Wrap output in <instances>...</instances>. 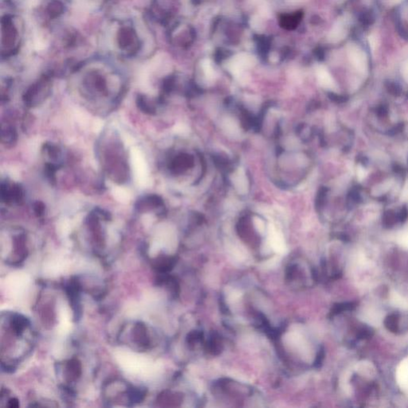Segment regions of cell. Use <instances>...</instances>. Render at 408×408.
<instances>
[{
	"instance_id": "cell-8",
	"label": "cell",
	"mask_w": 408,
	"mask_h": 408,
	"mask_svg": "<svg viewBox=\"0 0 408 408\" xmlns=\"http://www.w3.org/2000/svg\"><path fill=\"white\" fill-rule=\"evenodd\" d=\"M233 183L237 192L240 194H246L248 191V181L246 173L242 169H238L233 175Z\"/></svg>"
},
{
	"instance_id": "cell-18",
	"label": "cell",
	"mask_w": 408,
	"mask_h": 408,
	"mask_svg": "<svg viewBox=\"0 0 408 408\" xmlns=\"http://www.w3.org/2000/svg\"><path fill=\"white\" fill-rule=\"evenodd\" d=\"M399 31L404 38L408 39V25H402L399 27Z\"/></svg>"
},
{
	"instance_id": "cell-6",
	"label": "cell",
	"mask_w": 408,
	"mask_h": 408,
	"mask_svg": "<svg viewBox=\"0 0 408 408\" xmlns=\"http://www.w3.org/2000/svg\"><path fill=\"white\" fill-rule=\"evenodd\" d=\"M303 18L302 11H294L292 13H286L281 16L279 19V24L282 28L289 30L296 29L301 24Z\"/></svg>"
},
{
	"instance_id": "cell-16",
	"label": "cell",
	"mask_w": 408,
	"mask_h": 408,
	"mask_svg": "<svg viewBox=\"0 0 408 408\" xmlns=\"http://www.w3.org/2000/svg\"><path fill=\"white\" fill-rule=\"evenodd\" d=\"M33 208H34V213H35L37 216L42 217V215H44L45 206L43 203L37 201V202L34 203Z\"/></svg>"
},
{
	"instance_id": "cell-11",
	"label": "cell",
	"mask_w": 408,
	"mask_h": 408,
	"mask_svg": "<svg viewBox=\"0 0 408 408\" xmlns=\"http://www.w3.org/2000/svg\"><path fill=\"white\" fill-rule=\"evenodd\" d=\"M399 321H400V316L395 313V314L387 316V318H385L383 323L387 330L393 333H396L399 332Z\"/></svg>"
},
{
	"instance_id": "cell-14",
	"label": "cell",
	"mask_w": 408,
	"mask_h": 408,
	"mask_svg": "<svg viewBox=\"0 0 408 408\" xmlns=\"http://www.w3.org/2000/svg\"><path fill=\"white\" fill-rule=\"evenodd\" d=\"M374 334V331L371 327L367 326V325H363L358 329L357 333H356V337L358 339H369L373 337Z\"/></svg>"
},
{
	"instance_id": "cell-5",
	"label": "cell",
	"mask_w": 408,
	"mask_h": 408,
	"mask_svg": "<svg viewBox=\"0 0 408 408\" xmlns=\"http://www.w3.org/2000/svg\"><path fill=\"white\" fill-rule=\"evenodd\" d=\"M82 366L78 359L73 358L71 360L65 362L64 367L65 378L68 382H74L78 380L82 376Z\"/></svg>"
},
{
	"instance_id": "cell-17",
	"label": "cell",
	"mask_w": 408,
	"mask_h": 408,
	"mask_svg": "<svg viewBox=\"0 0 408 408\" xmlns=\"http://www.w3.org/2000/svg\"><path fill=\"white\" fill-rule=\"evenodd\" d=\"M254 223H255V228L258 229V231L262 233L264 232V223L262 221V219H259L258 217H255L254 218Z\"/></svg>"
},
{
	"instance_id": "cell-9",
	"label": "cell",
	"mask_w": 408,
	"mask_h": 408,
	"mask_svg": "<svg viewBox=\"0 0 408 408\" xmlns=\"http://www.w3.org/2000/svg\"><path fill=\"white\" fill-rule=\"evenodd\" d=\"M17 131L14 127H3L1 132L2 143L7 146H12L17 141Z\"/></svg>"
},
{
	"instance_id": "cell-15",
	"label": "cell",
	"mask_w": 408,
	"mask_h": 408,
	"mask_svg": "<svg viewBox=\"0 0 408 408\" xmlns=\"http://www.w3.org/2000/svg\"><path fill=\"white\" fill-rule=\"evenodd\" d=\"M319 79H320L322 86L325 87V88H332L333 87L332 79L326 73L321 72L320 74H319Z\"/></svg>"
},
{
	"instance_id": "cell-1",
	"label": "cell",
	"mask_w": 408,
	"mask_h": 408,
	"mask_svg": "<svg viewBox=\"0 0 408 408\" xmlns=\"http://www.w3.org/2000/svg\"><path fill=\"white\" fill-rule=\"evenodd\" d=\"M101 164L104 170L115 183H126L129 176V168L126 152L117 137L112 136L101 146Z\"/></svg>"
},
{
	"instance_id": "cell-2",
	"label": "cell",
	"mask_w": 408,
	"mask_h": 408,
	"mask_svg": "<svg viewBox=\"0 0 408 408\" xmlns=\"http://www.w3.org/2000/svg\"><path fill=\"white\" fill-rule=\"evenodd\" d=\"M24 190L19 183L2 181L1 183V200L6 204L20 205L24 202Z\"/></svg>"
},
{
	"instance_id": "cell-3",
	"label": "cell",
	"mask_w": 408,
	"mask_h": 408,
	"mask_svg": "<svg viewBox=\"0 0 408 408\" xmlns=\"http://www.w3.org/2000/svg\"><path fill=\"white\" fill-rule=\"evenodd\" d=\"M66 292L68 297L70 299V305L74 313V318L78 319L80 318L82 308L79 300V292H80V285L76 279H71L66 286Z\"/></svg>"
},
{
	"instance_id": "cell-12",
	"label": "cell",
	"mask_w": 408,
	"mask_h": 408,
	"mask_svg": "<svg viewBox=\"0 0 408 408\" xmlns=\"http://www.w3.org/2000/svg\"><path fill=\"white\" fill-rule=\"evenodd\" d=\"M174 262H175L174 259H171V258H161V259H158L154 262V267L157 269L158 271L165 273L172 269Z\"/></svg>"
},
{
	"instance_id": "cell-4",
	"label": "cell",
	"mask_w": 408,
	"mask_h": 408,
	"mask_svg": "<svg viewBox=\"0 0 408 408\" xmlns=\"http://www.w3.org/2000/svg\"><path fill=\"white\" fill-rule=\"evenodd\" d=\"M132 336L133 341L141 350H147L149 348L151 340L146 324L141 322L136 323L133 326Z\"/></svg>"
},
{
	"instance_id": "cell-21",
	"label": "cell",
	"mask_w": 408,
	"mask_h": 408,
	"mask_svg": "<svg viewBox=\"0 0 408 408\" xmlns=\"http://www.w3.org/2000/svg\"><path fill=\"white\" fill-rule=\"evenodd\" d=\"M403 195H404V198L406 199V200H408V185H407V187H405V189H404V194H403Z\"/></svg>"
},
{
	"instance_id": "cell-20",
	"label": "cell",
	"mask_w": 408,
	"mask_h": 408,
	"mask_svg": "<svg viewBox=\"0 0 408 408\" xmlns=\"http://www.w3.org/2000/svg\"><path fill=\"white\" fill-rule=\"evenodd\" d=\"M8 406L10 408H18L19 406V400L16 398H13L9 400Z\"/></svg>"
},
{
	"instance_id": "cell-10",
	"label": "cell",
	"mask_w": 408,
	"mask_h": 408,
	"mask_svg": "<svg viewBox=\"0 0 408 408\" xmlns=\"http://www.w3.org/2000/svg\"><path fill=\"white\" fill-rule=\"evenodd\" d=\"M136 103L139 110L145 114L150 115L155 113V106L144 95H140L139 97H137Z\"/></svg>"
},
{
	"instance_id": "cell-7",
	"label": "cell",
	"mask_w": 408,
	"mask_h": 408,
	"mask_svg": "<svg viewBox=\"0 0 408 408\" xmlns=\"http://www.w3.org/2000/svg\"><path fill=\"white\" fill-rule=\"evenodd\" d=\"M42 151L45 152V155L48 156L49 159L51 160V163L57 164L61 168V159L62 152H61V148L58 146H56L55 144L46 143L43 146Z\"/></svg>"
},
{
	"instance_id": "cell-19",
	"label": "cell",
	"mask_w": 408,
	"mask_h": 408,
	"mask_svg": "<svg viewBox=\"0 0 408 408\" xmlns=\"http://www.w3.org/2000/svg\"><path fill=\"white\" fill-rule=\"evenodd\" d=\"M367 176V172L364 168L359 167L357 169V177L360 180L364 179Z\"/></svg>"
},
{
	"instance_id": "cell-13",
	"label": "cell",
	"mask_w": 408,
	"mask_h": 408,
	"mask_svg": "<svg viewBox=\"0 0 408 408\" xmlns=\"http://www.w3.org/2000/svg\"><path fill=\"white\" fill-rule=\"evenodd\" d=\"M357 306L356 302H346V303L337 304L332 309V314H341L344 311H350L356 309Z\"/></svg>"
}]
</instances>
